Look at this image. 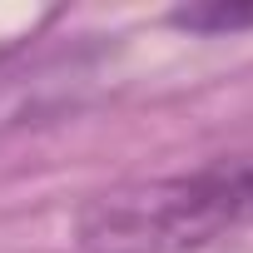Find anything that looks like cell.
Listing matches in <instances>:
<instances>
[{
    "label": "cell",
    "instance_id": "obj_1",
    "mask_svg": "<svg viewBox=\"0 0 253 253\" xmlns=\"http://www.w3.org/2000/svg\"><path fill=\"white\" fill-rule=\"evenodd\" d=\"M253 223V154H213L194 169L94 194L75 213L80 253H199Z\"/></svg>",
    "mask_w": 253,
    "mask_h": 253
},
{
    "label": "cell",
    "instance_id": "obj_2",
    "mask_svg": "<svg viewBox=\"0 0 253 253\" xmlns=\"http://www.w3.org/2000/svg\"><path fill=\"white\" fill-rule=\"evenodd\" d=\"M174 25L184 30H199V35H218V30H243L253 25V5H184L174 10Z\"/></svg>",
    "mask_w": 253,
    "mask_h": 253
}]
</instances>
